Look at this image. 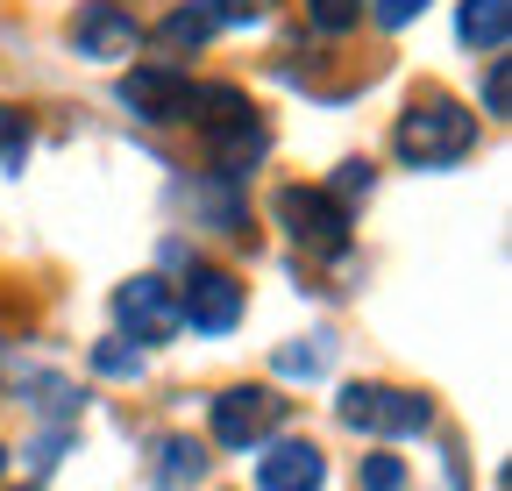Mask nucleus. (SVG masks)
<instances>
[{
  "label": "nucleus",
  "instance_id": "3",
  "mask_svg": "<svg viewBox=\"0 0 512 491\" xmlns=\"http://www.w3.org/2000/svg\"><path fill=\"white\" fill-rule=\"evenodd\" d=\"M356 435H420V427L434 420V406L406 385H349L342 406H335Z\"/></svg>",
  "mask_w": 512,
  "mask_h": 491
},
{
  "label": "nucleus",
  "instance_id": "9",
  "mask_svg": "<svg viewBox=\"0 0 512 491\" xmlns=\"http://www.w3.org/2000/svg\"><path fill=\"white\" fill-rule=\"evenodd\" d=\"M72 43H79V57H128L136 50V22H128L114 0H86L72 15Z\"/></svg>",
  "mask_w": 512,
  "mask_h": 491
},
{
  "label": "nucleus",
  "instance_id": "7",
  "mask_svg": "<svg viewBox=\"0 0 512 491\" xmlns=\"http://www.w3.org/2000/svg\"><path fill=\"white\" fill-rule=\"evenodd\" d=\"M185 72H171V65H136L121 79V100L136 107L143 121H185Z\"/></svg>",
  "mask_w": 512,
  "mask_h": 491
},
{
  "label": "nucleus",
  "instance_id": "19",
  "mask_svg": "<svg viewBox=\"0 0 512 491\" xmlns=\"http://www.w3.org/2000/svg\"><path fill=\"white\" fill-rule=\"evenodd\" d=\"M484 114H505V57H491L484 72Z\"/></svg>",
  "mask_w": 512,
  "mask_h": 491
},
{
  "label": "nucleus",
  "instance_id": "5",
  "mask_svg": "<svg viewBox=\"0 0 512 491\" xmlns=\"http://www.w3.org/2000/svg\"><path fill=\"white\" fill-rule=\"evenodd\" d=\"M114 321H121V335H136V342H171L185 328L178 321V292L164 278H128L114 292Z\"/></svg>",
  "mask_w": 512,
  "mask_h": 491
},
{
  "label": "nucleus",
  "instance_id": "4",
  "mask_svg": "<svg viewBox=\"0 0 512 491\" xmlns=\"http://www.w3.org/2000/svg\"><path fill=\"white\" fill-rule=\"evenodd\" d=\"M285 406H292V399H278L271 385H228V392L214 399V442H221V449L271 442L278 427H285Z\"/></svg>",
  "mask_w": 512,
  "mask_h": 491
},
{
  "label": "nucleus",
  "instance_id": "16",
  "mask_svg": "<svg viewBox=\"0 0 512 491\" xmlns=\"http://www.w3.org/2000/svg\"><path fill=\"white\" fill-rule=\"evenodd\" d=\"M93 371H100V378H143V356L128 349V342H100V349H93Z\"/></svg>",
  "mask_w": 512,
  "mask_h": 491
},
{
  "label": "nucleus",
  "instance_id": "6",
  "mask_svg": "<svg viewBox=\"0 0 512 491\" xmlns=\"http://www.w3.org/2000/svg\"><path fill=\"white\" fill-rule=\"evenodd\" d=\"M178 321H192L200 335H228L242 321V285L228 271H192L178 292Z\"/></svg>",
  "mask_w": 512,
  "mask_h": 491
},
{
  "label": "nucleus",
  "instance_id": "22",
  "mask_svg": "<svg viewBox=\"0 0 512 491\" xmlns=\"http://www.w3.org/2000/svg\"><path fill=\"white\" fill-rule=\"evenodd\" d=\"M0 470H8V449H0Z\"/></svg>",
  "mask_w": 512,
  "mask_h": 491
},
{
  "label": "nucleus",
  "instance_id": "10",
  "mask_svg": "<svg viewBox=\"0 0 512 491\" xmlns=\"http://www.w3.org/2000/svg\"><path fill=\"white\" fill-rule=\"evenodd\" d=\"M456 29H463L470 50H491L498 57L512 43V0H463V22Z\"/></svg>",
  "mask_w": 512,
  "mask_h": 491
},
{
  "label": "nucleus",
  "instance_id": "1",
  "mask_svg": "<svg viewBox=\"0 0 512 491\" xmlns=\"http://www.w3.org/2000/svg\"><path fill=\"white\" fill-rule=\"evenodd\" d=\"M399 157L420 164V171H441V164H463L477 150V114L448 93H420L406 114H399Z\"/></svg>",
  "mask_w": 512,
  "mask_h": 491
},
{
  "label": "nucleus",
  "instance_id": "2",
  "mask_svg": "<svg viewBox=\"0 0 512 491\" xmlns=\"http://www.w3.org/2000/svg\"><path fill=\"white\" fill-rule=\"evenodd\" d=\"M271 214L285 221V235L299 242V250H313V257H342L349 250V207L328 200V193H313V186H285L271 200Z\"/></svg>",
  "mask_w": 512,
  "mask_h": 491
},
{
  "label": "nucleus",
  "instance_id": "15",
  "mask_svg": "<svg viewBox=\"0 0 512 491\" xmlns=\"http://www.w3.org/2000/svg\"><path fill=\"white\" fill-rule=\"evenodd\" d=\"M356 484L363 491H406V463L399 456H363L356 463Z\"/></svg>",
  "mask_w": 512,
  "mask_h": 491
},
{
  "label": "nucleus",
  "instance_id": "20",
  "mask_svg": "<svg viewBox=\"0 0 512 491\" xmlns=\"http://www.w3.org/2000/svg\"><path fill=\"white\" fill-rule=\"evenodd\" d=\"M22 150H29V136L15 129V114H0V157H8V164H22Z\"/></svg>",
  "mask_w": 512,
  "mask_h": 491
},
{
  "label": "nucleus",
  "instance_id": "8",
  "mask_svg": "<svg viewBox=\"0 0 512 491\" xmlns=\"http://www.w3.org/2000/svg\"><path fill=\"white\" fill-rule=\"evenodd\" d=\"M320 484H328V463L313 442H271L256 463V491H320Z\"/></svg>",
  "mask_w": 512,
  "mask_h": 491
},
{
  "label": "nucleus",
  "instance_id": "11",
  "mask_svg": "<svg viewBox=\"0 0 512 491\" xmlns=\"http://www.w3.org/2000/svg\"><path fill=\"white\" fill-rule=\"evenodd\" d=\"M200 470H207V449L192 442V435H171V442H157V463H150V477H157L164 491H171V484H192Z\"/></svg>",
  "mask_w": 512,
  "mask_h": 491
},
{
  "label": "nucleus",
  "instance_id": "18",
  "mask_svg": "<svg viewBox=\"0 0 512 491\" xmlns=\"http://www.w3.org/2000/svg\"><path fill=\"white\" fill-rule=\"evenodd\" d=\"M370 8H377V22H384V29H406L413 15H427V0H370Z\"/></svg>",
  "mask_w": 512,
  "mask_h": 491
},
{
  "label": "nucleus",
  "instance_id": "12",
  "mask_svg": "<svg viewBox=\"0 0 512 491\" xmlns=\"http://www.w3.org/2000/svg\"><path fill=\"white\" fill-rule=\"evenodd\" d=\"M221 22H228V15H221V0H192V8H178V15L164 22V43H171V50H200Z\"/></svg>",
  "mask_w": 512,
  "mask_h": 491
},
{
  "label": "nucleus",
  "instance_id": "17",
  "mask_svg": "<svg viewBox=\"0 0 512 491\" xmlns=\"http://www.w3.org/2000/svg\"><path fill=\"white\" fill-rule=\"evenodd\" d=\"M370 186H377V171H370L363 157H349V164L335 171V193H328V200H342V207H349V200H370Z\"/></svg>",
  "mask_w": 512,
  "mask_h": 491
},
{
  "label": "nucleus",
  "instance_id": "13",
  "mask_svg": "<svg viewBox=\"0 0 512 491\" xmlns=\"http://www.w3.org/2000/svg\"><path fill=\"white\" fill-rule=\"evenodd\" d=\"M306 22H313L320 36H349V29L363 22V0H306Z\"/></svg>",
  "mask_w": 512,
  "mask_h": 491
},
{
  "label": "nucleus",
  "instance_id": "21",
  "mask_svg": "<svg viewBox=\"0 0 512 491\" xmlns=\"http://www.w3.org/2000/svg\"><path fill=\"white\" fill-rule=\"evenodd\" d=\"M264 8H271V0H221V15H228V22H256Z\"/></svg>",
  "mask_w": 512,
  "mask_h": 491
},
{
  "label": "nucleus",
  "instance_id": "14",
  "mask_svg": "<svg viewBox=\"0 0 512 491\" xmlns=\"http://www.w3.org/2000/svg\"><path fill=\"white\" fill-rule=\"evenodd\" d=\"M328 349H335L328 335H313L306 349L292 342V349H278V371H285V378H320V371H328Z\"/></svg>",
  "mask_w": 512,
  "mask_h": 491
}]
</instances>
